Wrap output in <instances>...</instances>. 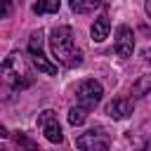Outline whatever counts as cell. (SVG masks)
Instances as JSON below:
<instances>
[{
    "label": "cell",
    "mask_w": 151,
    "mask_h": 151,
    "mask_svg": "<svg viewBox=\"0 0 151 151\" xmlns=\"http://www.w3.org/2000/svg\"><path fill=\"white\" fill-rule=\"evenodd\" d=\"M50 47H52V54L54 59L66 66V68H76L83 64V52L76 47L73 42V31L68 26H57L52 33H50Z\"/></svg>",
    "instance_id": "6da1fadb"
},
{
    "label": "cell",
    "mask_w": 151,
    "mask_h": 151,
    "mask_svg": "<svg viewBox=\"0 0 151 151\" xmlns=\"http://www.w3.org/2000/svg\"><path fill=\"white\" fill-rule=\"evenodd\" d=\"M0 80L9 85L12 90H26L33 85V71L28 68L21 52H12L0 64Z\"/></svg>",
    "instance_id": "7a4b0ae2"
},
{
    "label": "cell",
    "mask_w": 151,
    "mask_h": 151,
    "mask_svg": "<svg viewBox=\"0 0 151 151\" xmlns=\"http://www.w3.org/2000/svg\"><path fill=\"white\" fill-rule=\"evenodd\" d=\"M101 94H104V87H101V83H97V80H92V78H87V80H83V83H78V87H76V99H78V106H83V109H94L99 101H101Z\"/></svg>",
    "instance_id": "3957f363"
},
{
    "label": "cell",
    "mask_w": 151,
    "mask_h": 151,
    "mask_svg": "<svg viewBox=\"0 0 151 151\" xmlns=\"http://www.w3.org/2000/svg\"><path fill=\"white\" fill-rule=\"evenodd\" d=\"M28 54H31V61L35 64V68L45 76H57V66L45 57V50H42V35L40 33H33L31 40H28Z\"/></svg>",
    "instance_id": "277c9868"
},
{
    "label": "cell",
    "mask_w": 151,
    "mask_h": 151,
    "mask_svg": "<svg viewBox=\"0 0 151 151\" xmlns=\"http://www.w3.org/2000/svg\"><path fill=\"white\" fill-rule=\"evenodd\" d=\"M76 146L80 151H109L111 139L104 130H90V132H83L76 139Z\"/></svg>",
    "instance_id": "5b68a950"
},
{
    "label": "cell",
    "mask_w": 151,
    "mask_h": 151,
    "mask_svg": "<svg viewBox=\"0 0 151 151\" xmlns=\"http://www.w3.org/2000/svg\"><path fill=\"white\" fill-rule=\"evenodd\" d=\"M38 125L42 127L45 137H47L52 144H61V142H64V132H61V125H59L54 111H50V109L42 111V113L38 116Z\"/></svg>",
    "instance_id": "8992f818"
},
{
    "label": "cell",
    "mask_w": 151,
    "mask_h": 151,
    "mask_svg": "<svg viewBox=\"0 0 151 151\" xmlns=\"http://www.w3.org/2000/svg\"><path fill=\"white\" fill-rule=\"evenodd\" d=\"M134 52V35H132V28L130 26H118V33H116V54L127 59L132 57Z\"/></svg>",
    "instance_id": "52a82bcc"
},
{
    "label": "cell",
    "mask_w": 151,
    "mask_h": 151,
    "mask_svg": "<svg viewBox=\"0 0 151 151\" xmlns=\"http://www.w3.org/2000/svg\"><path fill=\"white\" fill-rule=\"evenodd\" d=\"M106 113H109L113 120H123V118H127V116L132 113V101L125 99V97H118V99H113V101L106 106Z\"/></svg>",
    "instance_id": "ba28073f"
},
{
    "label": "cell",
    "mask_w": 151,
    "mask_h": 151,
    "mask_svg": "<svg viewBox=\"0 0 151 151\" xmlns=\"http://www.w3.org/2000/svg\"><path fill=\"white\" fill-rule=\"evenodd\" d=\"M109 31H111V21H109L106 14H101V17L94 19L90 33H92V40H94V42H104V40L109 38Z\"/></svg>",
    "instance_id": "9c48e42d"
},
{
    "label": "cell",
    "mask_w": 151,
    "mask_h": 151,
    "mask_svg": "<svg viewBox=\"0 0 151 151\" xmlns=\"http://www.w3.org/2000/svg\"><path fill=\"white\" fill-rule=\"evenodd\" d=\"M151 92V76H142L137 83H132V97H144Z\"/></svg>",
    "instance_id": "30bf717a"
},
{
    "label": "cell",
    "mask_w": 151,
    "mask_h": 151,
    "mask_svg": "<svg viewBox=\"0 0 151 151\" xmlns=\"http://www.w3.org/2000/svg\"><path fill=\"white\" fill-rule=\"evenodd\" d=\"M101 2H97V0H71V9L73 12H94L97 7H99Z\"/></svg>",
    "instance_id": "8fae6325"
},
{
    "label": "cell",
    "mask_w": 151,
    "mask_h": 151,
    "mask_svg": "<svg viewBox=\"0 0 151 151\" xmlns=\"http://www.w3.org/2000/svg\"><path fill=\"white\" fill-rule=\"evenodd\" d=\"M85 118H87V109H83V106H71L68 109V123L71 125H83Z\"/></svg>",
    "instance_id": "7c38bea8"
},
{
    "label": "cell",
    "mask_w": 151,
    "mask_h": 151,
    "mask_svg": "<svg viewBox=\"0 0 151 151\" xmlns=\"http://www.w3.org/2000/svg\"><path fill=\"white\" fill-rule=\"evenodd\" d=\"M59 0H47V2H35L33 5V12L35 14H45V12H59Z\"/></svg>",
    "instance_id": "4fadbf2b"
},
{
    "label": "cell",
    "mask_w": 151,
    "mask_h": 151,
    "mask_svg": "<svg viewBox=\"0 0 151 151\" xmlns=\"http://www.w3.org/2000/svg\"><path fill=\"white\" fill-rule=\"evenodd\" d=\"M9 14V2H0V19Z\"/></svg>",
    "instance_id": "5bb4252c"
},
{
    "label": "cell",
    "mask_w": 151,
    "mask_h": 151,
    "mask_svg": "<svg viewBox=\"0 0 151 151\" xmlns=\"http://www.w3.org/2000/svg\"><path fill=\"white\" fill-rule=\"evenodd\" d=\"M7 134H9V132L5 130V125H0V137H7Z\"/></svg>",
    "instance_id": "9a60e30c"
},
{
    "label": "cell",
    "mask_w": 151,
    "mask_h": 151,
    "mask_svg": "<svg viewBox=\"0 0 151 151\" xmlns=\"http://www.w3.org/2000/svg\"><path fill=\"white\" fill-rule=\"evenodd\" d=\"M144 9H146V14H149V17H151V0H149V2H146V5H144Z\"/></svg>",
    "instance_id": "2e32d148"
},
{
    "label": "cell",
    "mask_w": 151,
    "mask_h": 151,
    "mask_svg": "<svg viewBox=\"0 0 151 151\" xmlns=\"http://www.w3.org/2000/svg\"><path fill=\"white\" fill-rule=\"evenodd\" d=\"M144 59H146V61H151V50H146V52H144Z\"/></svg>",
    "instance_id": "e0dca14e"
},
{
    "label": "cell",
    "mask_w": 151,
    "mask_h": 151,
    "mask_svg": "<svg viewBox=\"0 0 151 151\" xmlns=\"http://www.w3.org/2000/svg\"><path fill=\"white\" fill-rule=\"evenodd\" d=\"M144 151H151V139L146 142V146H144Z\"/></svg>",
    "instance_id": "ac0fdd59"
},
{
    "label": "cell",
    "mask_w": 151,
    "mask_h": 151,
    "mask_svg": "<svg viewBox=\"0 0 151 151\" xmlns=\"http://www.w3.org/2000/svg\"><path fill=\"white\" fill-rule=\"evenodd\" d=\"M26 151H38V149H33V146H28V149H26Z\"/></svg>",
    "instance_id": "d6986e66"
}]
</instances>
